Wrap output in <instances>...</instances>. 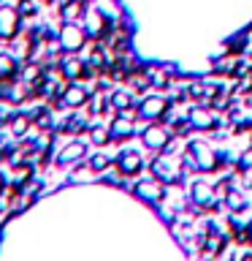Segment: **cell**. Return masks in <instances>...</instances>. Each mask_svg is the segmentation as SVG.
Instances as JSON below:
<instances>
[{
	"instance_id": "14",
	"label": "cell",
	"mask_w": 252,
	"mask_h": 261,
	"mask_svg": "<svg viewBox=\"0 0 252 261\" xmlns=\"http://www.w3.org/2000/svg\"><path fill=\"white\" fill-rule=\"evenodd\" d=\"M60 73H62V79H68V82H81L87 73V60L65 57V60H60Z\"/></svg>"
},
{
	"instance_id": "10",
	"label": "cell",
	"mask_w": 252,
	"mask_h": 261,
	"mask_svg": "<svg viewBox=\"0 0 252 261\" xmlns=\"http://www.w3.org/2000/svg\"><path fill=\"white\" fill-rule=\"evenodd\" d=\"M190 128L193 130H217L219 120L214 117L211 106H193L190 109Z\"/></svg>"
},
{
	"instance_id": "9",
	"label": "cell",
	"mask_w": 252,
	"mask_h": 261,
	"mask_svg": "<svg viewBox=\"0 0 252 261\" xmlns=\"http://www.w3.org/2000/svg\"><path fill=\"white\" fill-rule=\"evenodd\" d=\"M168 109V98L166 95H146L141 103H138V117L141 120H163V114Z\"/></svg>"
},
{
	"instance_id": "27",
	"label": "cell",
	"mask_w": 252,
	"mask_h": 261,
	"mask_svg": "<svg viewBox=\"0 0 252 261\" xmlns=\"http://www.w3.org/2000/svg\"><path fill=\"white\" fill-rule=\"evenodd\" d=\"M0 193H6V177H3V171H0Z\"/></svg>"
},
{
	"instance_id": "23",
	"label": "cell",
	"mask_w": 252,
	"mask_h": 261,
	"mask_svg": "<svg viewBox=\"0 0 252 261\" xmlns=\"http://www.w3.org/2000/svg\"><path fill=\"white\" fill-rule=\"evenodd\" d=\"M111 155L109 152H95L92 158H89V169L92 171H98V174H103V171H109V166H111Z\"/></svg>"
},
{
	"instance_id": "18",
	"label": "cell",
	"mask_w": 252,
	"mask_h": 261,
	"mask_svg": "<svg viewBox=\"0 0 252 261\" xmlns=\"http://www.w3.org/2000/svg\"><path fill=\"white\" fill-rule=\"evenodd\" d=\"M225 204H228L233 212H244V210L249 207V196H247V191H241V188H233V185H231V191H228V196H225Z\"/></svg>"
},
{
	"instance_id": "2",
	"label": "cell",
	"mask_w": 252,
	"mask_h": 261,
	"mask_svg": "<svg viewBox=\"0 0 252 261\" xmlns=\"http://www.w3.org/2000/svg\"><path fill=\"white\" fill-rule=\"evenodd\" d=\"M152 171H154V177H158L160 182L174 185V182L182 179L184 155H179V152H163V155H158V158L152 161Z\"/></svg>"
},
{
	"instance_id": "11",
	"label": "cell",
	"mask_w": 252,
	"mask_h": 261,
	"mask_svg": "<svg viewBox=\"0 0 252 261\" xmlns=\"http://www.w3.org/2000/svg\"><path fill=\"white\" fill-rule=\"evenodd\" d=\"M114 163H117V169L122 171V177H133L144 166V155L138 150H122L117 158H114Z\"/></svg>"
},
{
	"instance_id": "6",
	"label": "cell",
	"mask_w": 252,
	"mask_h": 261,
	"mask_svg": "<svg viewBox=\"0 0 252 261\" xmlns=\"http://www.w3.org/2000/svg\"><path fill=\"white\" fill-rule=\"evenodd\" d=\"M22 30V14L16 6H0V41H11Z\"/></svg>"
},
{
	"instance_id": "16",
	"label": "cell",
	"mask_w": 252,
	"mask_h": 261,
	"mask_svg": "<svg viewBox=\"0 0 252 261\" xmlns=\"http://www.w3.org/2000/svg\"><path fill=\"white\" fill-rule=\"evenodd\" d=\"M111 106L117 112H125V109H133L136 106V98H133V90H128V87H117V90H111Z\"/></svg>"
},
{
	"instance_id": "19",
	"label": "cell",
	"mask_w": 252,
	"mask_h": 261,
	"mask_svg": "<svg viewBox=\"0 0 252 261\" xmlns=\"http://www.w3.org/2000/svg\"><path fill=\"white\" fill-rule=\"evenodd\" d=\"M60 130H65V134H81V130H89V120L84 114H71L68 120L60 122Z\"/></svg>"
},
{
	"instance_id": "26",
	"label": "cell",
	"mask_w": 252,
	"mask_h": 261,
	"mask_svg": "<svg viewBox=\"0 0 252 261\" xmlns=\"http://www.w3.org/2000/svg\"><path fill=\"white\" fill-rule=\"evenodd\" d=\"M239 171H241V174H252V147L241 152V158H239Z\"/></svg>"
},
{
	"instance_id": "4",
	"label": "cell",
	"mask_w": 252,
	"mask_h": 261,
	"mask_svg": "<svg viewBox=\"0 0 252 261\" xmlns=\"http://www.w3.org/2000/svg\"><path fill=\"white\" fill-rule=\"evenodd\" d=\"M111 19L101 11V6L98 8H87V14H84V30H87V36L92 38V41H103L106 36L111 33Z\"/></svg>"
},
{
	"instance_id": "24",
	"label": "cell",
	"mask_w": 252,
	"mask_h": 261,
	"mask_svg": "<svg viewBox=\"0 0 252 261\" xmlns=\"http://www.w3.org/2000/svg\"><path fill=\"white\" fill-rule=\"evenodd\" d=\"M89 139H92L95 144L111 142V130H109V125H89Z\"/></svg>"
},
{
	"instance_id": "20",
	"label": "cell",
	"mask_w": 252,
	"mask_h": 261,
	"mask_svg": "<svg viewBox=\"0 0 252 261\" xmlns=\"http://www.w3.org/2000/svg\"><path fill=\"white\" fill-rule=\"evenodd\" d=\"M27 179H33V166H30V163H16L14 174H11V188H14V191H19Z\"/></svg>"
},
{
	"instance_id": "29",
	"label": "cell",
	"mask_w": 252,
	"mask_h": 261,
	"mask_svg": "<svg viewBox=\"0 0 252 261\" xmlns=\"http://www.w3.org/2000/svg\"><path fill=\"white\" fill-rule=\"evenodd\" d=\"M44 3H52V0H44Z\"/></svg>"
},
{
	"instance_id": "7",
	"label": "cell",
	"mask_w": 252,
	"mask_h": 261,
	"mask_svg": "<svg viewBox=\"0 0 252 261\" xmlns=\"http://www.w3.org/2000/svg\"><path fill=\"white\" fill-rule=\"evenodd\" d=\"M190 201L195 204L198 210H214L217 207V196H214V188H211L206 179H195L193 188H190Z\"/></svg>"
},
{
	"instance_id": "8",
	"label": "cell",
	"mask_w": 252,
	"mask_h": 261,
	"mask_svg": "<svg viewBox=\"0 0 252 261\" xmlns=\"http://www.w3.org/2000/svg\"><path fill=\"white\" fill-rule=\"evenodd\" d=\"M89 95H92V87H84L81 82H71V85H65V90H62L60 103L68 106V109H79V106H84L89 101Z\"/></svg>"
},
{
	"instance_id": "25",
	"label": "cell",
	"mask_w": 252,
	"mask_h": 261,
	"mask_svg": "<svg viewBox=\"0 0 252 261\" xmlns=\"http://www.w3.org/2000/svg\"><path fill=\"white\" fill-rule=\"evenodd\" d=\"M16 11L22 14V19H33V16L38 14V3H36V0H19Z\"/></svg>"
},
{
	"instance_id": "5",
	"label": "cell",
	"mask_w": 252,
	"mask_h": 261,
	"mask_svg": "<svg viewBox=\"0 0 252 261\" xmlns=\"http://www.w3.org/2000/svg\"><path fill=\"white\" fill-rule=\"evenodd\" d=\"M171 136H174L171 134V125H166V122H160V120H152V125L141 130L144 147H149V150H166Z\"/></svg>"
},
{
	"instance_id": "15",
	"label": "cell",
	"mask_w": 252,
	"mask_h": 261,
	"mask_svg": "<svg viewBox=\"0 0 252 261\" xmlns=\"http://www.w3.org/2000/svg\"><path fill=\"white\" fill-rule=\"evenodd\" d=\"M57 11H60L62 22H76L79 16L87 14V6H84V0H60Z\"/></svg>"
},
{
	"instance_id": "28",
	"label": "cell",
	"mask_w": 252,
	"mask_h": 261,
	"mask_svg": "<svg viewBox=\"0 0 252 261\" xmlns=\"http://www.w3.org/2000/svg\"><path fill=\"white\" fill-rule=\"evenodd\" d=\"M239 261H252V250H247V253H244V256H241Z\"/></svg>"
},
{
	"instance_id": "12",
	"label": "cell",
	"mask_w": 252,
	"mask_h": 261,
	"mask_svg": "<svg viewBox=\"0 0 252 261\" xmlns=\"http://www.w3.org/2000/svg\"><path fill=\"white\" fill-rule=\"evenodd\" d=\"M109 130H111V142H125V139L136 136V125H133V117H130V114H122V112H119L117 117L111 120Z\"/></svg>"
},
{
	"instance_id": "17",
	"label": "cell",
	"mask_w": 252,
	"mask_h": 261,
	"mask_svg": "<svg viewBox=\"0 0 252 261\" xmlns=\"http://www.w3.org/2000/svg\"><path fill=\"white\" fill-rule=\"evenodd\" d=\"M19 68H22V63L16 60L14 55H8V52H0V82L19 76Z\"/></svg>"
},
{
	"instance_id": "22",
	"label": "cell",
	"mask_w": 252,
	"mask_h": 261,
	"mask_svg": "<svg viewBox=\"0 0 252 261\" xmlns=\"http://www.w3.org/2000/svg\"><path fill=\"white\" fill-rule=\"evenodd\" d=\"M30 122H33L30 114L16 112L14 117H11V122H8V125H11V134H14V136H24V134H27V128H30Z\"/></svg>"
},
{
	"instance_id": "1",
	"label": "cell",
	"mask_w": 252,
	"mask_h": 261,
	"mask_svg": "<svg viewBox=\"0 0 252 261\" xmlns=\"http://www.w3.org/2000/svg\"><path fill=\"white\" fill-rule=\"evenodd\" d=\"M219 163H223L219 152L211 150L206 142H190V144H187L184 169H193V171H211V169H217Z\"/></svg>"
},
{
	"instance_id": "13",
	"label": "cell",
	"mask_w": 252,
	"mask_h": 261,
	"mask_svg": "<svg viewBox=\"0 0 252 261\" xmlns=\"http://www.w3.org/2000/svg\"><path fill=\"white\" fill-rule=\"evenodd\" d=\"M136 196H138V199H144V201L160 204L163 196H166V191H163V182L154 177V179H144V182H138L136 185Z\"/></svg>"
},
{
	"instance_id": "21",
	"label": "cell",
	"mask_w": 252,
	"mask_h": 261,
	"mask_svg": "<svg viewBox=\"0 0 252 261\" xmlns=\"http://www.w3.org/2000/svg\"><path fill=\"white\" fill-rule=\"evenodd\" d=\"M81 155H84V144H81L79 139H76V142H71L68 147H62V152L57 155V163H71V161H79Z\"/></svg>"
},
{
	"instance_id": "3",
	"label": "cell",
	"mask_w": 252,
	"mask_h": 261,
	"mask_svg": "<svg viewBox=\"0 0 252 261\" xmlns=\"http://www.w3.org/2000/svg\"><path fill=\"white\" fill-rule=\"evenodd\" d=\"M87 30H84V24H79V22H62V28L60 33H57V44H60L62 52H79V49H84L87 44Z\"/></svg>"
}]
</instances>
